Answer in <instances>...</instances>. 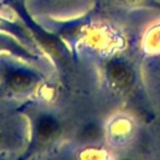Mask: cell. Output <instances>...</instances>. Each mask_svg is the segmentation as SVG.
<instances>
[{
  "label": "cell",
  "instance_id": "277c9868",
  "mask_svg": "<svg viewBox=\"0 0 160 160\" xmlns=\"http://www.w3.org/2000/svg\"><path fill=\"white\" fill-rule=\"evenodd\" d=\"M58 123L51 116H42L36 124V133L42 139H48L58 132Z\"/></svg>",
  "mask_w": 160,
  "mask_h": 160
},
{
  "label": "cell",
  "instance_id": "7a4b0ae2",
  "mask_svg": "<svg viewBox=\"0 0 160 160\" xmlns=\"http://www.w3.org/2000/svg\"><path fill=\"white\" fill-rule=\"evenodd\" d=\"M108 78L111 83L121 91H127L136 81V72L128 62L114 59L109 64L107 69Z\"/></svg>",
  "mask_w": 160,
  "mask_h": 160
},
{
  "label": "cell",
  "instance_id": "5b68a950",
  "mask_svg": "<svg viewBox=\"0 0 160 160\" xmlns=\"http://www.w3.org/2000/svg\"><path fill=\"white\" fill-rule=\"evenodd\" d=\"M97 135H98V128L96 126L88 127L82 133V136L85 139H93V138L97 137Z\"/></svg>",
  "mask_w": 160,
  "mask_h": 160
},
{
  "label": "cell",
  "instance_id": "3957f363",
  "mask_svg": "<svg viewBox=\"0 0 160 160\" xmlns=\"http://www.w3.org/2000/svg\"><path fill=\"white\" fill-rule=\"evenodd\" d=\"M7 82L12 89L23 91V90H29L34 85V77L29 72L13 70L8 73Z\"/></svg>",
  "mask_w": 160,
  "mask_h": 160
},
{
  "label": "cell",
  "instance_id": "6da1fadb",
  "mask_svg": "<svg viewBox=\"0 0 160 160\" xmlns=\"http://www.w3.org/2000/svg\"><path fill=\"white\" fill-rule=\"evenodd\" d=\"M142 75H145L148 103L155 115L153 118L160 124V51L145 54Z\"/></svg>",
  "mask_w": 160,
  "mask_h": 160
}]
</instances>
